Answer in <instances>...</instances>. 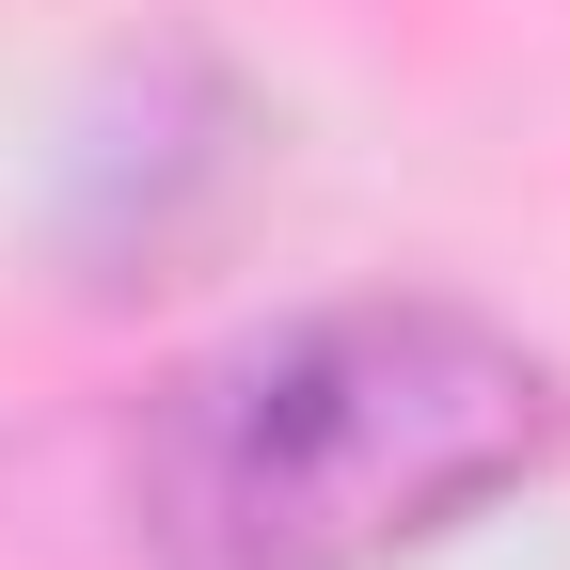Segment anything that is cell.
<instances>
[{
  "label": "cell",
  "instance_id": "cell-1",
  "mask_svg": "<svg viewBox=\"0 0 570 570\" xmlns=\"http://www.w3.org/2000/svg\"><path fill=\"white\" fill-rule=\"evenodd\" d=\"M570 444L523 333L460 302H317L238 333L142 412L127 539L142 570H396Z\"/></svg>",
  "mask_w": 570,
  "mask_h": 570
}]
</instances>
